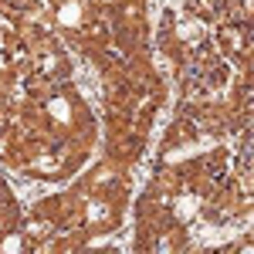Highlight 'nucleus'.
Instances as JSON below:
<instances>
[{"label":"nucleus","instance_id":"1","mask_svg":"<svg viewBox=\"0 0 254 254\" xmlns=\"http://www.w3.org/2000/svg\"><path fill=\"white\" fill-rule=\"evenodd\" d=\"M81 85H85V92H88L92 98H98V85H95V78H92L88 71H85V81H81Z\"/></svg>","mask_w":254,"mask_h":254}]
</instances>
